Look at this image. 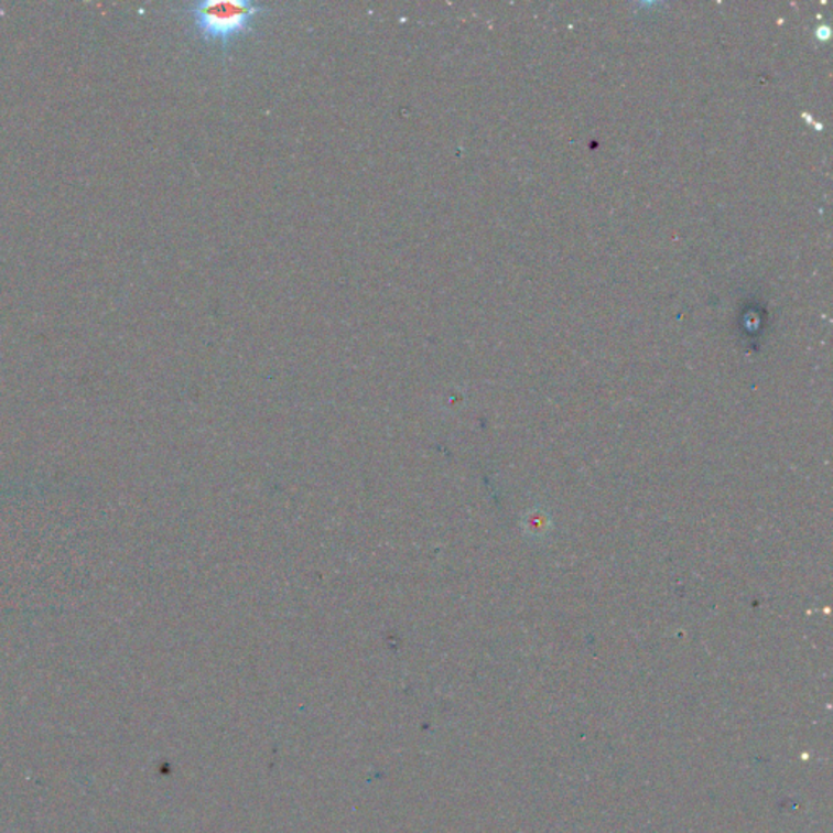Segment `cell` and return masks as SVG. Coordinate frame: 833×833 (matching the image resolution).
Here are the masks:
<instances>
[{
    "mask_svg": "<svg viewBox=\"0 0 833 833\" xmlns=\"http://www.w3.org/2000/svg\"><path fill=\"white\" fill-rule=\"evenodd\" d=\"M269 7L251 0H204L190 7L197 32L206 43H218L227 51L234 41L248 35L256 20Z\"/></svg>",
    "mask_w": 833,
    "mask_h": 833,
    "instance_id": "1",
    "label": "cell"
}]
</instances>
